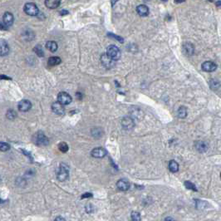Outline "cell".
Listing matches in <instances>:
<instances>
[{"label": "cell", "instance_id": "603a6c76", "mask_svg": "<svg viewBox=\"0 0 221 221\" xmlns=\"http://www.w3.org/2000/svg\"><path fill=\"white\" fill-rule=\"evenodd\" d=\"M187 117V109L186 107L182 106L178 109V117L184 119Z\"/></svg>", "mask_w": 221, "mask_h": 221}, {"label": "cell", "instance_id": "9c48e42d", "mask_svg": "<svg viewBox=\"0 0 221 221\" xmlns=\"http://www.w3.org/2000/svg\"><path fill=\"white\" fill-rule=\"evenodd\" d=\"M91 155L95 158H103L107 155V151L101 147H97L91 151Z\"/></svg>", "mask_w": 221, "mask_h": 221}, {"label": "cell", "instance_id": "2e32d148", "mask_svg": "<svg viewBox=\"0 0 221 221\" xmlns=\"http://www.w3.org/2000/svg\"><path fill=\"white\" fill-rule=\"evenodd\" d=\"M194 147L200 153H204L208 150V145L204 141H196L194 143Z\"/></svg>", "mask_w": 221, "mask_h": 221}, {"label": "cell", "instance_id": "ba28073f", "mask_svg": "<svg viewBox=\"0 0 221 221\" xmlns=\"http://www.w3.org/2000/svg\"><path fill=\"white\" fill-rule=\"evenodd\" d=\"M52 110L53 112L57 115H63L65 112V108H64L63 105H62L60 102L56 101L53 102L52 105Z\"/></svg>", "mask_w": 221, "mask_h": 221}, {"label": "cell", "instance_id": "30bf717a", "mask_svg": "<svg viewBox=\"0 0 221 221\" xmlns=\"http://www.w3.org/2000/svg\"><path fill=\"white\" fill-rule=\"evenodd\" d=\"M32 107V103L28 100H23L19 103V110L22 112H28Z\"/></svg>", "mask_w": 221, "mask_h": 221}, {"label": "cell", "instance_id": "3957f363", "mask_svg": "<svg viewBox=\"0 0 221 221\" xmlns=\"http://www.w3.org/2000/svg\"><path fill=\"white\" fill-rule=\"evenodd\" d=\"M24 12L29 15V16H37L39 14V9L37 7V5L35 3H28L24 5L23 8Z\"/></svg>", "mask_w": 221, "mask_h": 221}, {"label": "cell", "instance_id": "ac0fdd59", "mask_svg": "<svg viewBox=\"0 0 221 221\" xmlns=\"http://www.w3.org/2000/svg\"><path fill=\"white\" fill-rule=\"evenodd\" d=\"M61 58L59 57H49L48 61V66H51V67H53V66H57L58 64L61 63Z\"/></svg>", "mask_w": 221, "mask_h": 221}, {"label": "cell", "instance_id": "cb8c5ba5", "mask_svg": "<svg viewBox=\"0 0 221 221\" xmlns=\"http://www.w3.org/2000/svg\"><path fill=\"white\" fill-rule=\"evenodd\" d=\"M33 51H34L36 54H37L38 57H43L44 56V53H43V50L42 47L40 45H37L33 48Z\"/></svg>", "mask_w": 221, "mask_h": 221}, {"label": "cell", "instance_id": "5b68a950", "mask_svg": "<svg viewBox=\"0 0 221 221\" xmlns=\"http://www.w3.org/2000/svg\"><path fill=\"white\" fill-rule=\"evenodd\" d=\"M57 100H58V102H60L62 105L66 106V105H68L72 102V98L68 93L65 92V91H62L57 96Z\"/></svg>", "mask_w": 221, "mask_h": 221}, {"label": "cell", "instance_id": "6da1fadb", "mask_svg": "<svg viewBox=\"0 0 221 221\" xmlns=\"http://www.w3.org/2000/svg\"><path fill=\"white\" fill-rule=\"evenodd\" d=\"M32 141L34 142L37 146L40 147H45L49 144V140L42 131H38L32 137Z\"/></svg>", "mask_w": 221, "mask_h": 221}, {"label": "cell", "instance_id": "484cf974", "mask_svg": "<svg viewBox=\"0 0 221 221\" xmlns=\"http://www.w3.org/2000/svg\"><path fill=\"white\" fill-rule=\"evenodd\" d=\"M131 218L132 221H141V215L136 211H133L131 212Z\"/></svg>", "mask_w": 221, "mask_h": 221}, {"label": "cell", "instance_id": "8fae6325", "mask_svg": "<svg viewBox=\"0 0 221 221\" xmlns=\"http://www.w3.org/2000/svg\"><path fill=\"white\" fill-rule=\"evenodd\" d=\"M14 15L9 13V12H6L5 14H3V23L5 25V26H11L12 24L14 23Z\"/></svg>", "mask_w": 221, "mask_h": 221}, {"label": "cell", "instance_id": "5bb4252c", "mask_svg": "<svg viewBox=\"0 0 221 221\" xmlns=\"http://www.w3.org/2000/svg\"><path fill=\"white\" fill-rule=\"evenodd\" d=\"M136 12L138 13V14L141 17H146L149 14V8L147 5L144 4H141L136 7Z\"/></svg>", "mask_w": 221, "mask_h": 221}, {"label": "cell", "instance_id": "e575fe53", "mask_svg": "<svg viewBox=\"0 0 221 221\" xmlns=\"http://www.w3.org/2000/svg\"><path fill=\"white\" fill-rule=\"evenodd\" d=\"M220 178H221V173H220Z\"/></svg>", "mask_w": 221, "mask_h": 221}, {"label": "cell", "instance_id": "83f0119b", "mask_svg": "<svg viewBox=\"0 0 221 221\" xmlns=\"http://www.w3.org/2000/svg\"><path fill=\"white\" fill-rule=\"evenodd\" d=\"M185 185L187 189H192V190H194V191H197V189H196L195 185H194L192 182H190V181H185Z\"/></svg>", "mask_w": 221, "mask_h": 221}, {"label": "cell", "instance_id": "8992f818", "mask_svg": "<svg viewBox=\"0 0 221 221\" xmlns=\"http://www.w3.org/2000/svg\"><path fill=\"white\" fill-rule=\"evenodd\" d=\"M101 62L104 67L107 68H111L114 66L115 61L110 57L107 53H103L101 56Z\"/></svg>", "mask_w": 221, "mask_h": 221}, {"label": "cell", "instance_id": "d6a6232c", "mask_svg": "<svg viewBox=\"0 0 221 221\" xmlns=\"http://www.w3.org/2000/svg\"><path fill=\"white\" fill-rule=\"evenodd\" d=\"M165 221H176L174 219H172L171 217H167V218H165Z\"/></svg>", "mask_w": 221, "mask_h": 221}, {"label": "cell", "instance_id": "4316f807", "mask_svg": "<svg viewBox=\"0 0 221 221\" xmlns=\"http://www.w3.org/2000/svg\"><path fill=\"white\" fill-rule=\"evenodd\" d=\"M6 117H7L9 120H14V118L17 117V114L14 110H8L7 114H6Z\"/></svg>", "mask_w": 221, "mask_h": 221}, {"label": "cell", "instance_id": "e0dca14e", "mask_svg": "<svg viewBox=\"0 0 221 221\" xmlns=\"http://www.w3.org/2000/svg\"><path fill=\"white\" fill-rule=\"evenodd\" d=\"M8 52H9L8 44L6 43L5 41L2 39L0 42V54H1V56H6L8 53Z\"/></svg>", "mask_w": 221, "mask_h": 221}, {"label": "cell", "instance_id": "4fadbf2b", "mask_svg": "<svg viewBox=\"0 0 221 221\" xmlns=\"http://www.w3.org/2000/svg\"><path fill=\"white\" fill-rule=\"evenodd\" d=\"M121 125L123 128H125L126 130H130L131 128H133L135 123H134L133 119L131 117H124L121 121Z\"/></svg>", "mask_w": 221, "mask_h": 221}, {"label": "cell", "instance_id": "4dcf8cb0", "mask_svg": "<svg viewBox=\"0 0 221 221\" xmlns=\"http://www.w3.org/2000/svg\"><path fill=\"white\" fill-rule=\"evenodd\" d=\"M54 221H66V219L63 217H62V216H57Z\"/></svg>", "mask_w": 221, "mask_h": 221}, {"label": "cell", "instance_id": "7c38bea8", "mask_svg": "<svg viewBox=\"0 0 221 221\" xmlns=\"http://www.w3.org/2000/svg\"><path fill=\"white\" fill-rule=\"evenodd\" d=\"M183 52L188 56H191L194 53V47L191 43H185L183 44Z\"/></svg>", "mask_w": 221, "mask_h": 221}, {"label": "cell", "instance_id": "277c9868", "mask_svg": "<svg viewBox=\"0 0 221 221\" xmlns=\"http://www.w3.org/2000/svg\"><path fill=\"white\" fill-rule=\"evenodd\" d=\"M68 175H69V171H68V168L64 165H61L59 167V170L57 173V177L60 181H66L68 178Z\"/></svg>", "mask_w": 221, "mask_h": 221}, {"label": "cell", "instance_id": "1f68e13d", "mask_svg": "<svg viewBox=\"0 0 221 221\" xmlns=\"http://www.w3.org/2000/svg\"><path fill=\"white\" fill-rule=\"evenodd\" d=\"M1 79H3V80H11V78H9V77H5V76H3V75H1Z\"/></svg>", "mask_w": 221, "mask_h": 221}, {"label": "cell", "instance_id": "ffe728a7", "mask_svg": "<svg viewBox=\"0 0 221 221\" xmlns=\"http://www.w3.org/2000/svg\"><path fill=\"white\" fill-rule=\"evenodd\" d=\"M169 170L172 173H176L179 171V164L176 162V160H171L169 162Z\"/></svg>", "mask_w": 221, "mask_h": 221}, {"label": "cell", "instance_id": "9a60e30c", "mask_svg": "<svg viewBox=\"0 0 221 221\" xmlns=\"http://www.w3.org/2000/svg\"><path fill=\"white\" fill-rule=\"evenodd\" d=\"M117 186L118 189L121 190V191H126V190H128L129 188H130V184H129V182H128L127 181H125V180H120V181H117Z\"/></svg>", "mask_w": 221, "mask_h": 221}, {"label": "cell", "instance_id": "7402d4cb", "mask_svg": "<svg viewBox=\"0 0 221 221\" xmlns=\"http://www.w3.org/2000/svg\"><path fill=\"white\" fill-rule=\"evenodd\" d=\"M210 87L212 90H218L219 88L220 87V83H219V81L217 80V79H214L213 78V79H211V80L210 81Z\"/></svg>", "mask_w": 221, "mask_h": 221}, {"label": "cell", "instance_id": "836d02e7", "mask_svg": "<svg viewBox=\"0 0 221 221\" xmlns=\"http://www.w3.org/2000/svg\"><path fill=\"white\" fill-rule=\"evenodd\" d=\"M216 5L218 6V7H219V6L221 5V2H219V1H218V2H215Z\"/></svg>", "mask_w": 221, "mask_h": 221}, {"label": "cell", "instance_id": "52a82bcc", "mask_svg": "<svg viewBox=\"0 0 221 221\" xmlns=\"http://www.w3.org/2000/svg\"><path fill=\"white\" fill-rule=\"evenodd\" d=\"M203 71H205L206 72H211L215 71L217 69V65L215 62L211 61H207L203 62L202 66H201Z\"/></svg>", "mask_w": 221, "mask_h": 221}, {"label": "cell", "instance_id": "44dd1931", "mask_svg": "<svg viewBox=\"0 0 221 221\" xmlns=\"http://www.w3.org/2000/svg\"><path fill=\"white\" fill-rule=\"evenodd\" d=\"M46 48H48V50L52 52V53H54V52H56L57 50V44L54 41H49V42L46 43Z\"/></svg>", "mask_w": 221, "mask_h": 221}, {"label": "cell", "instance_id": "d6986e66", "mask_svg": "<svg viewBox=\"0 0 221 221\" xmlns=\"http://www.w3.org/2000/svg\"><path fill=\"white\" fill-rule=\"evenodd\" d=\"M45 5L48 7V8H56L60 5V1L57 0H47L45 1Z\"/></svg>", "mask_w": 221, "mask_h": 221}, {"label": "cell", "instance_id": "f1b7e54d", "mask_svg": "<svg viewBox=\"0 0 221 221\" xmlns=\"http://www.w3.org/2000/svg\"><path fill=\"white\" fill-rule=\"evenodd\" d=\"M10 149V146L6 142H1L0 143V150L1 151H7L8 150Z\"/></svg>", "mask_w": 221, "mask_h": 221}, {"label": "cell", "instance_id": "7a4b0ae2", "mask_svg": "<svg viewBox=\"0 0 221 221\" xmlns=\"http://www.w3.org/2000/svg\"><path fill=\"white\" fill-rule=\"evenodd\" d=\"M107 54L115 62L119 60L121 57V51L119 50V48L117 46L115 45H110L107 47Z\"/></svg>", "mask_w": 221, "mask_h": 221}, {"label": "cell", "instance_id": "f546056e", "mask_svg": "<svg viewBox=\"0 0 221 221\" xmlns=\"http://www.w3.org/2000/svg\"><path fill=\"white\" fill-rule=\"evenodd\" d=\"M92 196V194L91 193H85L82 195V199H85V198H90Z\"/></svg>", "mask_w": 221, "mask_h": 221}, {"label": "cell", "instance_id": "d4e9b609", "mask_svg": "<svg viewBox=\"0 0 221 221\" xmlns=\"http://www.w3.org/2000/svg\"><path fill=\"white\" fill-rule=\"evenodd\" d=\"M58 149L61 151L62 153H66V152H67V151H68V146H67V143H65V142H61L60 144L58 145Z\"/></svg>", "mask_w": 221, "mask_h": 221}]
</instances>
